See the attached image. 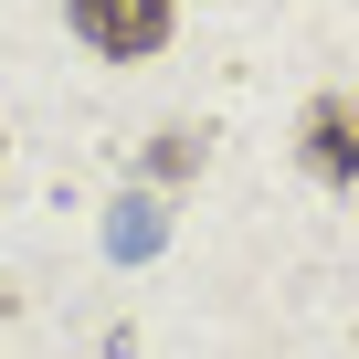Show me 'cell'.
<instances>
[{"label": "cell", "instance_id": "1", "mask_svg": "<svg viewBox=\"0 0 359 359\" xmlns=\"http://www.w3.org/2000/svg\"><path fill=\"white\" fill-rule=\"evenodd\" d=\"M64 22H74L85 53H106V64H148V53L180 32V0H64Z\"/></svg>", "mask_w": 359, "mask_h": 359}, {"label": "cell", "instance_id": "2", "mask_svg": "<svg viewBox=\"0 0 359 359\" xmlns=\"http://www.w3.org/2000/svg\"><path fill=\"white\" fill-rule=\"evenodd\" d=\"M296 158L327 180V191H348V180H359V95H306V116H296Z\"/></svg>", "mask_w": 359, "mask_h": 359}, {"label": "cell", "instance_id": "3", "mask_svg": "<svg viewBox=\"0 0 359 359\" xmlns=\"http://www.w3.org/2000/svg\"><path fill=\"white\" fill-rule=\"evenodd\" d=\"M148 169H158V180H191V169H201V137H191V127H158Z\"/></svg>", "mask_w": 359, "mask_h": 359}]
</instances>
